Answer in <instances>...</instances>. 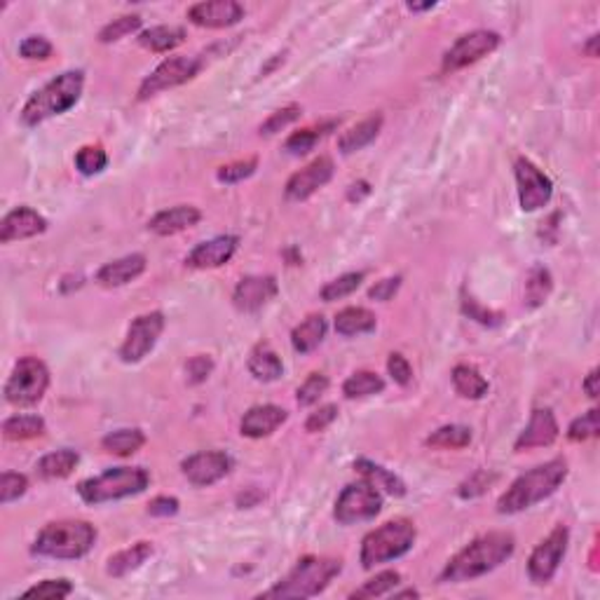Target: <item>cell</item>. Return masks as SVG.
Segmentation results:
<instances>
[{"mask_svg": "<svg viewBox=\"0 0 600 600\" xmlns=\"http://www.w3.org/2000/svg\"><path fill=\"white\" fill-rule=\"evenodd\" d=\"M516 552L514 535L507 530H492V533L479 535L476 540L469 542L462 552L455 553L443 568L441 582L460 584L472 582L476 577H483L507 563Z\"/></svg>", "mask_w": 600, "mask_h": 600, "instance_id": "6da1fadb", "label": "cell"}, {"mask_svg": "<svg viewBox=\"0 0 600 600\" xmlns=\"http://www.w3.org/2000/svg\"><path fill=\"white\" fill-rule=\"evenodd\" d=\"M565 479H568V460L553 457L540 467L521 474L498 500V511L500 514H521L535 504H540L542 500L552 498Z\"/></svg>", "mask_w": 600, "mask_h": 600, "instance_id": "7a4b0ae2", "label": "cell"}, {"mask_svg": "<svg viewBox=\"0 0 600 600\" xmlns=\"http://www.w3.org/2000/svg\"><path fill=\"white\" fill-rule=\"evenodd\" d=\"M343 572V561L334 556L300 558L284 579H279L261 598H315Z\"/></svg>", "mask_w": 600, "mask_h": 600, "instance_id": "3957f363", "label": "cell"}, {"mask_svg": "<svg viewBox=\"0 0 600 600\" xmlns=\"http://www.w3.org/2000/svg\"><path fill=\"white\" fill-rule=\"evenodd\" d=\"M83 87H85V74L83 71H66V74L57 75L43 90L30 94V99L22 109V122L26 127H38L49 117L66 113L80 101Z\"/></svg>", "mask_w": 600, "mask_h": 600, "instance_id": "277c9868", "label": "cell"}, {"mask_svg": "<svg viewBox=\"0 0 600 600\" xmlns=\"http://www.w3.org/2000/svg\"><path fill=\"white\" fill-rule=\"evenodd\" d=\"M94 542H97V527L90 521L66 518V521L48 523L38 533L30 552L36 556L57 558V561H78L91 552Z\"/></svg>", "mask_w": 600, "mask_h": 600, "instance_id": "5b68a950", "label": "cell"}, {"mask_svg": "<svg viewBox=\"0 0 600 600\" xmlns=\"http://www.w3.org/2000/svg\"><path fill=\"white\" fill-rule=\"evenodd\" d=\"M418 540V527L408 518H395V521L382 523L380 527L370 530L361 542L359 561L361 568L373 570L376 565L389 563L395 558L408 553Z\"/></svg>", "mask_w": 600, "mask_h": 600, "instance_id": "8992f818", "label": "cell"}, {"mask_svg": "<svg viewBox=\"0 0 600 600\" xmlns=\"http://www.w3.org/2000/svg\"><path fill=\"white\" fill-rule=\"evenodd\" d=\"M151 483V474L143 467H113L109 472L85 479L78 485V495L85 504L116 502L143 492Z\"/></svg>", "mask_w": 600, "mask_h": 600, "instance_id": "52a82bcc", "label": "cell"}, {"mask_svg": "<svg viewBox=\"0 0 600 600\" xmlns=\"http://www.w3.org/2000/svg\"><path fill=\"white\" fill-rule=\"evenodd\" d=\"M49 387V370L38 357H22L5 385V399L17 408L36 406Z\"/></svg>", "mask_w": 600, "mask_h": 600, "instance_id": "ba28073f", "label": "cell"}, {"mask_svg": "<svg viewBox=\"0 0 600 600\" xmlns=\"http://www.w3.org/2000/svg\"><path fill=\"white\" fill-rule=\"evenodd\" d=\"M382 511V492L369 481H357L343 488V492L335 500L334 516L340 526H352L376 518Z\"/></svg>", "mask_w": 600, "mask_h": 600, "instance_id": "9c48e42d", "label": "cell"}, {"mask_svg": "<svg viewBox=\"0 0 600 600\" xmlns=\"http://www.w3.org/2000/svg\"><path fill=\"white\" fill-rule=\"evenodd\" d=\"M568 544H570V530L565 526H556L546 540L535 546V552L527 558V575L535 584L542 587V584L552 582L563 563Z\"/></svg>", "mask_w": 600, "mask_h": 600, "instance_id": "30bf717a", "label": "cell"}, {"mask_svg": "<svg viewBox=\"0 0 600 600\" xmlns=\"http://www.w3.org/2000/svg\"><path fill=\"white\" fill-rule=\"evenodd\" d=\"M200 71H202V59H197V57H170V59H164L162 64H160V66L141 83L139 99L141 101H146V99L155 97L160 91L186 85V83L193 80Z\"/></svg>", "mask_w": 600, "mask_h": 600, "instance_id": "8fae6325", "label": "cell"}, {"mask_svg": "<svg viewBox=\"0 0 600 600\" xmlns=\"http://www.w3.org/2000/svg\"><path fill=\"white\" fill-rule=\"evenodd\" d=\"M500 33L495 30H472V33H465L450 45V49L443 55V71H460V68H467L476 61H481L483 57L492 55L495 49L500 48Z\"/></svg>", "mask_w": 600, "mask_h": 600, "instance_id": "7c38bea8", "label": "cell"}, {"mask_svg": "<svg viewBox=\"0 0 600 600\" xmlns=\"http://www.w3.org/2000/svg\"><path fill=\"white\" fill-rule=\"evenodd\" d=\"M516 186H518V202L523 212H537L552 202L553 183L544 171L527 158H518L514 164Z\"/></svg>", "mask_w": 600, "mask_h": 600, "instance_id": "4fadbf2b", "label": "cell"}, {"mask_svg": "<svg viewBox=\"0 0 600 600\" xmlns=\"http://www.w3.org/2000/svg\"><path fill=\"white\" fill-rule=\"evenodd\" d=\"M164 331V315L162 312H148V315L136 317L127 331V338L120 347V359L125 364H139L141 359H146L158 345L160 335Z\"/></svg>", "mask_w": 600, "mask_h": 600, "instance_id": "5bb4252c", "label": "cell"}, {"mask_svg": "<svg viewBox=\"0 0 600 600\" xmlns=\"http://www.w3.org/2000/svg\"><path fill=\"white\" fill-rule=\"evenodd\" d=\"M232 469L230 455L223 450H200V453L188 455L181 462L183 476L193 483L195 488H209V485L219 483L225 479Z\"/></svg>", "mask_w": 600, "mask_h": 600, "instance_id": "9a60e30c", "label": "cell"}, {"mask_svg": "<svg viewBox=\"0 0 600 600\" xmlns=\"http://www.w3.org/2000/svg\"><path fill=\"white\" fill-rule=\"evenodd\" d=\"M334 170H335L334 160L326 158V155L312 160L308 167L296 171V174L286 181V188H284L286 200L303 202V200H308V197H312L317 190L324 188V186L334 178Z\"/></svg>", "mask_w": 600, "mask_h": 600, "instance_id": "2e32d148", "label": "cell"}, {"mask_svg": "<svg viewBox=\"0 0 600 600\" xmlns=\"http://www.w3.org/2000/svg\"><path fill=\"white\" fill-rule=\"evenodd\" d=\"M277 279L273 274H249L239 279L232 300H235V308L242 312H258L277 296Z\"/></svg>", "mask_w": 600, "mask_h": 600, "instance_id": "e0dca14e", "label": "cell"}, {"mask_svg": "<svg viewBox=\"0 0 600 600\" xmlns=\"http://www.w3.org/2000/svg\"><path fill=\"white\" fill-rule=\"evenodd\" d=\"M188 19L202 29H228L244 19V7L235 0H206L188 10Z\"/></svg>", "mask_w": 600, "mask_h": 600, "instance_id": "ac0fdd59", "label": "cell"}, {"mask_svg": "<svg viewBox=\"0 0 600 600\" xmlns=\"http://www.w3.org/2000/svg\"><path fill=\"white\" fill-rule=\"evenodd\" d=\"M558 431H561V427H558V420L552 408H535L527 427L516 439L514 450L523 453V450L546 448L556 441Z\"/></svg>", "mask_w": 600, "mask_h": 600, "instance_id": "d6986e66", "label": "cell"}, {"mask_svg": "<svg viewBox=\"0 0 600 600\" xmlns=\"http://www.w3.org/2000/svg\"><path fill=\"white\" fill-rule=\"evenodd\" d=\"M237 247H239V237L235 235L213 237V239H206V242L197 244V247L186 256V265L195 267V270L221 267L235 256Z\"/></svg>", "mask_w": 600, "mask_h": 600, "instance_id": "ffe728a7", "label": "cell"}, {"mask_svg": "<svg viewBox=\"0 0 600 600\" xmlns=\"http://www.w3.org/2000/svg\"><path fill=\"white\" fill-rule=\"evenodd\" d=\"M45 230H48L45 216H40L30 206H17L0 223V242L10 244L17 239H29V237L43 235Z\"/></svg>", "mask_w": 600, "mask_h": 600, "instance_id": "44dd1931", "label": "cell"}, {"mask_svg": "<svg viewBox=\"0 0 600 600\" xmlns=\"http://www.w3.org/2000/svg\"><path fill=\"white\" fill-rule=\"evenodd\" d=\"M289 413L282 406H274V404H263V406H254L244 413L242 422H239V430H242L244 437L249 439H263L270 437L279 427L284 425Z\"/></svg>", "mask_w": 600, "mask_h": 600, "instance_id": "7402d4cb", "label": "cell"}, {"mask_svg": "<svg viewBox=\"0 0 600 600\" xmlns=\"http://www.w3.org/2000/svg\"><path fill=\"white\" fill-rule=\"evenodd\" d=\"M146 265L148 261L143 254L122 256L117 261H110L103 267H99L97 282L103 289H117V286H125L136 277H141V274L146 273Z\"/></svg>", "mask_w": 600, "mask_h": 600, "instance_id": "603a6c76", "label": "cell"}, {"mask_svg": "<svg viewBox=\"0 0 600 600\" xmlns=\"http://www.w3.org/2000/svg\"><path fill=\"white\" fill-rule=\"evenodd\" d=\"M202 221V212L197 206L190 204H178L171 206V209H164V212L155 213L151 221H148V230L155 232L160 237H170L176 232H183L197 225Z\"/></svg>", "mask_w": 600, "mask_h": 600, "instance_id": "cb8c5ba5", "label": "cell"}, {"mask_svg": "<svg viewBox=\"0 0 600 600\" xmlns=\"http://www.w3.org/2000/svg\"><path fill=\"white\" fill-rule=\"evenodd\" d=\"M354 472L364 481H369L370 485H376L378 491H385L392 498H404L406 495V483L395 472L382 467V465H376V462L361 457V460L354 462Z\"/></svg>", "mask_w": 600, "mask_h": 600, "instance_id": "d4e9b609", "label": "cell"}, {"mask_svg": "<svg viewBox=\"0 0 600 600\" xmlns=\"http://www.w3.org/2000/svg\"><path fill=\"white\" fill-rule=\"evenodd\" d=\"M380 129H382V116H380V113H376V116H370V117H366V120L357 122L354 127L347 129V132L338 139L340 152H343V155H352V152L361 151V148H366L369 143H373V141L378 139Z\"/></svg>", "mask_w": 600, "mask_h": 600, "instance_id": "484cf974", "label": "cell"}, {"mask_svg": "<svg viewBox=\"0 0 600 600\" xmlns=\"http://www.w3.org/2000/svg\"><path fill=\"white\" fill-rule=\"evenodd\" d=\"M152 544L151 542H136V544H132L129 549H122V552L113 553V556L109 558V565H106V572H109L110 577H125L129 575V572L139 570L141 565L146 563L148 558L152 556Z\"/></svg>", "mask_w": 600, "mask_h": 600, "instance_id": "4316f807", "label": "cell"}, {"mask_svg": "<svg viewBox=\"0 0 600 600\" xmlns=\"http://www.w3.org/2000/svg\"><path fill=\"white\" fill-rule=\"evenodd\" d=\"M80 455L71 448H61L55 453L43 455L36 465V472L40 479L45 481H57V479H66L74 474V469L78 467Z\"/></svg>", "mask_w": 600, "mask_h": 600, "instance_id": "83f0119b", "label": "cell"}, {"mask_svg": "<svg viewBox=\"0 0 600 600\" xmlns=\"http://www.w3.org/2000/svg\"><path fill=\"white\" fill-rule=\"evenodd\" d=\"M249 373L261 382H274L284 373V364L279 359L277 352L267 343L256 345L249 354Z\"/></svg>", "mask_w": 600, "mask_h": 600, "instance_id": "f1b7e54d", "label": "cell"}, {"mask_svg": "<svg viewBox=\"0 0 600 600\" xmlns=\"http://www.w3.org/2000/svg\"><path fill=\"white\" fill-rule=\"evenodd\" d=\"M326 319L322 315H309L305 322L298 324L291 334L293 350L300 354H309L312 350L322 345L326 338Z\"/></svg>", "mask_w": 600, "mask_h": 600, "instance_id": "f546056e", "label": "cell"}, {"mask_svg": "<svg viewBox=\"0 0 600 600\" xmlns=\"http://www.w3.org/2000/svg\"><path fill=\"white\" fill-rule=\"evenodd\" d=\"M376 315L366 308H345L335 315V331L340 335H345V338L370 334V331H376Z\"/></svg>", "mask_w": 600, "mask_h": 600, "instance_id": "4dcf8cb0", "label": "cell"}, {"mask_svg": "<svg viewBox=\"0 0 600 600\" xmlns=\"http://www.w3.org/2000/svg\"><path fill=\"white\" fill-rule=\"evenodd\" d=\"M450 378H453L455 392L462 399H483L488 395V380L481 376V370L476 366L457 364L453 373H450Z\"/></svg>", "mask_w": 600, "mask_h": 600, "instance_id": "1f68e13d", "label": "cell"}, {"mask_svg": "<svg viewBox=\"0 0 600 600\" xmlns=\"http://www.w3.org/2000/svg\"><path fill=\"white\" fill-rule=\"evenodd\" d=\"M183 40H186V30L181 26H152V29H146L139 36L141 48L158 52V55L176 49Z\"/></svg>", "mask_w": 600, "mask_h": 600, "instance_id": "d6a6232c", "label": "cell"}, {"mask_svg": "<svg viewBox=\"0 0 600 600\" xmlns=\"http://www.w3.org/2000/svg\"><path fill=\"white\" fill-rule=\"evenodd\" d=\"M143 443H146V434L136 427L134 430H116L101 439L103 450L117 455V457H129V455L139 453L143 448Z\"/></svg>", "mask_w": 600, "mask_h": 600, "instance_id": "836d02e7", "label": "cell"}, {"mask_svg": "<svg viewBox=\"0 0 600 600\" xmlns=\"http://www.w3.org/2000/svg\"><path fill=\"white\" fill-rule=\"evenodd\" d=\"M338 122L340 120H328V122H322V125H315V127L293 132L291 136L286 139L284 151L291 152V155H305V152L312 151V148H315L328 132H334V129L338 127Z\"/></svg>", "mask_w": 600, "mask_h": 600, "instance_id": "e575fe53", "label": "cell"}, {"mask_svg": "<svg viewBox=\"0 0 600 600\" xmlns=\"http://www.w3.org/2000/svg\"><path fill=\"white\" fill-rule=\"evenodd\" d=\"M45 434V420L40 415H14L3 422V437L10 441H29Z\"/></svg>", "mask_w": 600, "mask_h": 600, "instance_id": "d590c367", "label": "cell"}, {"mask_svg": "<svg viewBox=\"0 0 600 600\" xmlns=\"http://www.w3.org/2000/svg\"><path fill=\"white\" fill-rule=\"evenodd\" d=\"M380 392H385V380L373 370H357L343 382V395L347 399H364V396L380 395Z\"/></svg>", "mask_w": 600, "mask_h": 600, "instance_id": "8d00e7d4", "label": "cell"}, {"mask_svg": "<svg viewBox=\"0 0 600 600\" xmlns=\"http://www.w3.org/2000/svg\"><path fill=\"white\" fill-rule=\"evenodd\" d=\"M553 277L552 273L542 265H535L526 277V305L527 308H540L546 303V298L552 296Z\"/></svg>", "mask_w": 600, "mask_h": 600, "instance_id": "74e56055", "label": "cell"}, {"mask_svg": "<svg viewBox=\"0 0 600 600\" xmlns=\"http://www.w3.org/2000/svg\"><path fill=\"white\" fill-rule=\"evenodd\" d=\"M425 443L430 448H441V450L467 448L469 443H472V430L465 425L439 427L437 431H431Z\"/></svg>", "mask_w": 600, "mask_h": 600, "instance_id": "f35d334b", "label": "cell"}, {"mask_svg": "<svg viewBox=\"0 0 600 600\" xmlns=\"http://www.w3.org/2000/svg\"><path fill=\"white\" fill-rule=\"evenodd\" d=\"M401 584V575L396 570H385L378 572L376 577H370L369 582H364V587H359L357 591H352V600H361V598H380V596H389Z\"/></svg>", "mask_w": 600, "mask_h": 600, "instance_id": "ab89813d", "label": "cell"}, {"mask_svg": "<svg viewBox=\"0 0 600 600\" xmlns=\"http://www.w3.org/2000/svg\"><path fill=\"white\" fill-rule=\"evenodd\" d=\"M364 282V273H347L340 274V277L331 279L326 286L322 289V300L326 303H334V300H340V298H347L352 293L357 291L359 286Z\"/></svg>", "mask_w": 600, "mask_h": 600, "instance_id": "60d3db41", "label": "cell"}, {"mask_svg": "<svg viewBox=\"0 0 600 600\" xmlns=\"http://www.w3.org/2000/svg\"><path fill=\"white\" fill-rule=\"evenodd\" d=\"M109 167V155L101 146H83L75 152V170L83 176H97Z\"/></svg>", "mask_w": 600, "mask_h": 600, "instance_id": "b9f144b4", "label": "cell"}, {"mask_svg": "<svg viewBox=\"0 0 600 600\" xmlns=\"http://www.w3.org/2000/svg\"><path fill=\"white\" fill-rule=\"evenodd\" d=\"M141 24H143V19H141L139 14H125V17H117L99 30V40H101V43H116L120 38L129 36L134 30H139Z\"/></svg>", "mask_w": 600, "mask_h": 600, "instance_id": "7bdbcfd3", "label": "cell"}, {"mask_svg": "<svg viewBox=\"0 0 600 600\" xmlns=\"http://www.w3.org/2000/svg\"><path fill=\"white\" fill-rule=\"evenodd\" d=\"M74 594V584L68 579H45V582L36 584L24 591V598H38V600H61L68 598Z\"/></svg>", "mask_w": 600, "mask_h": 600, "instance_id": "ee69618b", "label": "cell"}, {"mask_svg": "<svg viewBox=\"0 0 600 600\" xmlns=\"http://www.w3.org/2000/svg\"><path fill=\"white\" fill-rule=\"evenodd\" d=\"M328 385H331V380H328L324 373H309L308 380H305L296 392L298 406H303V408L305 406H315L317 401L326 395Z\"/></svg>", "mask_w": 600, "mask_h": 600, "instance_id": "f6af8a7d", "label": "cell"}, {"mask_svg": "<svg viewBox=\"0 0 600 600\" xmlns=\"http://www.w3.org/2000/svg\"><path fill=\"white\" fill-rule=\"evenodd\" d=\"M300 113H303V109H300L298 103H289L284 109L274 110L273 116L267 117V120L261 125V134L263 136H273V134L282 132L284 127L293 125V122L300 117Z\"/></svg>", "mask_w": 600, "mask_h": 600, "instance_id": "bcb514c9", "label": "cell"}, {"mask_svg": "<svg viewBox=\"0 0 600 600\" xmlns=\"http://www.w3.org/2000/svg\"><path fill=\"white\" fill-rule=\"evenodd\" d=\"M26 491H29V479L24 474L3 472V476H0V502H14V500L24 498Z\"/></svg>", "mask_w": 600, "mask_h": 600, "instance_id": "7dc6e473", "label": "cell"}, {"mask_svg": "<svg viewBox=\"0 0 600 600\" xmlns=\"http://www.w3.org/2000/svg\"><path fill=\"white\" fill-rule=\"evenodd\" d=\"M495 481H498V474L479 469V472H474L472 476L465 481V483H460V488H457V495H460L462 500L479 498V495H483V492L488 491L492 483H495Z\"/></svg>", "mask_w": 600, "mask_h": 600, "instance_id": "c3c4849f", "label": "cell"}, {"mask_svg": "<svg viewBox=\"0 0 600 600\" xmlns=\"http://www.w3.org/2000/svg\"><path fill=\"white\" fill-rule=\"evenodd\" d=\"M598 437V408H591L584 413L582 418H577L568 430V439L575 443L588 441V439Z\"/></svg>", "mask_w": 600, "mask_h": 600, "instance_id": "681fc988", "label": "cell"}, {"mask_svg": "<svg viewBox=\"0 0 600 600\" xmlns=\"http://www.w3.org/2000/svg\"><path fill=\"white\" fill-rule=\"evenodd\" d=\"M256 170H258V160H256V158L237 160V162L221 167L219 181L221 183H239V181H244V178L254 176Z\"/></svg>", "mask_w": 600, "mask_h": 600, "instance_id": "f907efd6", "label": "cell"}, {"mask_svg": "<svg viewBox=\"0 0 600 600\" xmlns=\"http://www.w3.org/2000/svg\"><path fill=\"white\" fill-rule=\"evenodd\" d=\"M338 406L335 404H326V406H319L315 413H309L308 420H305V431L309 434H317V431H324L334 425L338 420Z\"/></svg>", "mask_w": 600, "mask_h": 600, "instance_id": "816d5d0a", "label": "cell"}, {"mask_svg": "<svg viewBox=\"0 0 600 600\" xmlns=\"http://www.w3.org/2000/svg\"><path fill=\"white\" fill-rule=\"evenodd\" d=\"M19 55L29 61H45L52 57V43L43 36H29L19 45Z\"/></svg>", "mask_w": 600, "mask_h": 600, "instance_id": "f5cc1de1", "label": "cell"}, {"mask_svg": "<svg viewBox=\"0 0 600 600\" xmlns=\"http://www.w3.org/2000/svg\"><path fill=\"white\" fill-rule=\"evenodd\" d=\"M387 370L396 385H401V387H408V385H411L413 366H411V361L401 354V352H392V354H389Z\"/></svg>", "mask_w": 600, "mask_h": 600, "instance_id": "db71d44e", "label": "cell"}, {"mask_svg": "<svg viewBox=\"0 0 600 600\" xmlns=\"http://www.w3.org/2000/svg\"><path fill=\"white\" fill-rule=\"evenodd\" d=\"M462 309H465V315H467L469 319L483 324V326H498V324L502 322V315H500V312H492V309H488V308H481L474 298H465V300H462Z\"/></svg>", "mask_w": 600, "mask_h": 600, "instance_id": "11a10c76", "label": "cell"}, {"mask_svg": "<svg viewBox=\"0 0 600 600\" xmlns=\"http://www.w3.org/2000/svg\"><path fill=\"white\" fill-rule=\"evenodd\" d=\"M213 370V359L209 354H197L186 364V373H188L190 385H200L206 378L212 376Z\"/></svg>", "mask_w": 600, "mask_h": 600, "instance_id": "9f6ffc18", "label": "cell"}, {"mask_svg": "<svg viewBox=\"0 0 600 600\" xmlns=\"http://www.w3.org/2000/svg\"><path fill=\"white\" fill-rule=\"evenodd\" d=\"M178 509H181V502H178L176 498H170V495H160V498L148 502V514L160 516V518H167V516L178 514Z\"/></svg>", "mask_w": 600, "mask_h": 600, "instance_id": "6f0895ef", "label": "cell"}, {"mask_svg": "<svg viewBox=\"0 0 600 600\" xmlns=\"http://www.w3.org/2000/svg\"><path fill=\"white\" fill-rule=\"evenodd\" d=\"M399 286H401V277L382 279V282H378L376 286H370L369 298H373V300H382V303H387V300H392V298H395V293L399 291Z\"/></svg>", "mask_w": 600, "mask_h": 600, "instance_id": "680465c9", "label": "cell"}, {"mask_svg": "<svg viewBox=\"0 0 600 600\" xmlns=\"http://www.w3.org/2000/svg\"><path fill=\"white\" fill-rule=\"evenodd\" d=\"M598 369H594L591 373L587 376V380L582 382L584 392H587L588 399H598Z\"/></svg>", "mask_w": 600, "mask_h": 600, "instance_id": "91938a15", "label": "cell"}, {"mask_svg": "<svg viewBox=\"0 0 600 600\" xmlns=\"http://www.w3.org/2000/svg\"><path fill=\"white\" fill-rule=\"evenodd\" d=\"M370 193V186L366 181H357V183H352L350 186V193H347V197H350L352 202H359L361 200V197H366V195Z\"/></svg>", "mask_w": 600, "mask_h": 600, "instance_id": "94428289", "label": "cell"}, {"mask_svg": "<svg viewBox=\"0 0 600 600\" xmlns=\"http://www.w3.org/2000/svg\"><path fill=\"white\" fill-rule=\"evenodd\" d=\"M582 52H587L588 57H598V36L588 38V43L584 45Z\"/></svg>", "mask_w": 600, "mask_h": 600, "instance_id": "6125c7cd", "label": "cell"}, {"mask_svg": "<svg viewBox=\"0 0 600 600\" xmlns=\"http://www.w3.org/2000/svg\"><path fill=\"white\" fill-rule=\"evenodd\" d=\"M392 598H420V591L415 588H406V591H392Z\"/></svg>", "mask_w": 600, "mask_h": 600, "instance_id": "be15d7a7", "label": "cell"}, {"mask_svg": "<svg viewBox=\"0 0 600 600\" xmlns=\"http://www.w3.org/2000/svg\"><path fill=\"white\" fill-rule=\"evenodd\" d=\"M434 5H437V3H408V10H411V13H425V10H431Z\"/></svg>", "mask_w": 600, "mask_h": 600, "instance_id": "e7e4bbea", "label": "cell"}, {"mask_svg": "<svg viewBox=\"0 0 600 600\" xmlns=\"http://www.w3.org/2000/svg\"><path fill=\"white\" fill-rule=\"evenodd\" d=\"M282 61H284V55H274V59L270 61V64H267L265 68H263L261 74H263V75H267V74H270V71H273V68H277L279 64H282Z\"/></svg>", "mask_w": 600, "mask_h": 600, "instance_id": "03108f58", "label": "cell"}]
</instances>
